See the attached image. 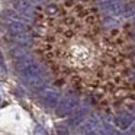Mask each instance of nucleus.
Instances as JSON below:
<instances>
[{
  "label": "nucleus",
  "instance_id": "obj_1",
  "mask_svg": "<svg viewBox=\"0 0 135 135\" xmlns=\"http://www.w3.org/2000/svg\"><path fill=\"white\" fill-rule=\"evenodd\" d=\"M44 67H42V64H39V62H36L35 60H33L32 62H31L28 67H25L22 71H19V76H21V79L23 80L26 84H29L31 87L33 89H39L42 87V84H44Z\"/></svg>",
  "mask_w": 135,
  "mask_h": 135
},
{
  "label": "nucleus",
  "instance_id": "obj_2",
  "mask_svg": "<svg viewBox=\"0 0 135 135\" xmlns=\"http://www.w3.org/2000/svg\"><path fill=\"white\" fill-rule=\"evenodd\" d=\"M77 103H79L77 96L73 91H70V93L60 102V105H57V115H58V116H67V115H70L71 112L77 108Z\"/></svg>",
  "mask_w": 135,
  "mask_h": 135
},
{
  "label": "nucleus",
  "instance_id": "obj_3",
  "mask_svg": "<svg viewBox=\"0 0 135 135\" xmlns=\"http://www.w3.org/2000/svg\"><path fill=\"white\" fill-rule=\"evenodd\" d=\"M41 100L47 108H54V106L58 105V100H60V93L58 90L55 89H51L47 87L41 91Z\"/></svg>",
  "mask_w": 135,
  "mask_h": 135
},
{
  "label": "nucleus",
  "instance_id": "obj_4",
  "mask_svg": "<svg viewBox=\"0 0 135 135\" xmlns=\"http://www.w3.org/2000/svg\"><path fill=\"white\" fill-rule=\"evenodd\" d=\"M125 4H122L118 0H109L106 3L100 4V10H103V13L109 16H116V15H120V13L125 12Z\"/></svg>",
  "mask_w": 135,
  "mask_h": 135
},
{
  "label": "nucleus",
  "instance_id": "obj_5",
  "mask_svg": "<svg viewBox=\"0 0 135 135\" xmlns=\"http://www.w3.org/2000/svg\"><path fill=\"white\" fill-rule=\"evenodd\" d=\"M100 125L96 116H91L86 119L84 122L80 125V132L81 134H100Z\"/></svg>",
  "mask_w": 135,
  "mask_h": 135
},
{
  "label": "nucleus",
  "instance_id": "obj_6",
  "mask_svg": "<svg viewBox=\"0 0 135 135\" xmlns=\"http://www.w3.org/2000/svg\"><path fill=\"white\" fill-rule=\"evenodd\" d=\"M132 115L126 113V112H120V113H118L116 116H115V123H116V126H119L120 129H128L129 126L132 125Z\"/></svg>",
  "mask_w": 135,
  "mask_h": 135
},
{
  "label": "nucleus",
  "instance_id": "obj_7",
  "mask_svg": "<svg viewBox=\"0 0 135 135\" xmlns=\"http://www.w3.org/2000/svg\"><path fill=\"white\" fill-rule=\"evenodd\" d=\"M7 29L12 35L22 33V32H26V25H25V22H21V21H10L7 23Z\"/></svg>",
  "mask_w": 135,
  "mask_h": 135
},
{
  "label": "nucleus",
  "instance_id": "obj_8",
  "mask_svg": "<svg viewBox=\"0 0 135 135\" xmlns=\"http://www.w3.org/2000/svg\"><path fill=\"white\" fill-rule=\"evenodd\" d=\"M87 108H86V105H81V108L79 109V110L74 113V116L70 119V123L71 125H79V123H81L83 120L86 119V116H87Z\"/></svg>",
  "mask_w": 135,
  "mask_h": 135
},
{
  "label": "nucleus",
  "instance_id": "obj_9",
  "mask_svg": "<svg viewBox=\"0 0 135 135\" xmlns=\"http://www.w3.org/2000/svg\"><path fill=\"white\" fill-rule=\"evenodd\" d=\"M32 61H33V58L29 55V54L21 57V58H16V61H15V68H16V71H18V73H19V71H22L25 67H28V65H29Z\"/></svg>",
  "mask_w": 135,
  "mask_h": 135
},
{
  "label": "nucleus",
  "instance_id": "obj_10",
  "mask_svg": "<svg viewBox=\"0 0 135 135\" xmlns=\"http://www.w3.org/2000/svg\"><path fill=\"white\" fill-rule=\"evenodd\" d=\"M13 39H15L16 42H19V44H22V45H28V44H31V36L28 35L26 32L15 33V35H13Z\"/></svg>",
  "mask_w": 135,
  "mask_h": 135
},
{
  "label": "nucleus",
  "instance_id": "obj_11",
  "mask_svg": "<svg viewBox=\"0 0 135 135\" xmlns=\"http://www.w3.org/2000/svg\"><path fill=\"white\" fill-rule=\"evenodd\" d=\"M28 54V51L25 50L23 47H16L15 50L12 51V55H13V58H21V57H23V55H26Z\"/></svg>",
  "mask_w": 135,
  "mask_h": 135
},
{
  "label": "nucleus",
  "instance_id": "obj_12",
  "mask_svg": "<svg viewBox=\"0 0 135 135\" xmlns=\"http://www.w3.org/2000/svg\"><path fill=\"white\" fill-rule=\"evenodd\" d=\"M0 67H2V71H4L6 73V64H4V60H3V55H2V52H0Z\"/></svg>",
  "mask_w": 135,
  "mask_h": 135
},
{
  "label": "nucleus",
  "instance_id": "obj_13",
  "mask_svg": "<svg viewBox=\"0 0 135 135\" xmlns=\"http://www.w3.org/2000/svg\"><path fill=\"white\" fill-rule=\"evenodd\" d=\"M106 23H108V26H110V25H112V26H116L118 22L116 21H110V19H109V21H106Z\"/></svg>",
  "mask_w": 135,
  "mask_h": 135
},
{
  "label": "nucleus",
  "instance_id": "obj_14",
  "mask_svg": "<svg viewBox=\"0 0 135 135\" xmlns=\"http://www.w3.org/2000/svg\"><path fill=\"white\" fill-rule=\"evenodd\" d=\"M48 12H50V13H55L57 12V7L55 6H50V7H48Z\"/></svg>",
  "mask_w": 135,
  "mask_h": 135
},
{
  "label": "nucleus",
  "instance_id": "obj_15",
  "mask_svg": "<svg viewBox=\"0 0 135 135\" xmlns=\"http://www.w3.org/2000/svg\"><path fill=\"white\" fill-rule=\"evenodd\" d=\"M38 128L39 129H35V134H41V132H42V134H45V131H44V129H41V126H38Z\"/></svg>",
  "mask_w": 135,
  "mask_h": 135
},
{
  "label": "nucleus",
  "instance_id": "obj_16",
  "mask_svg": "<svg viewBox=\"0 0 135 135\" xmlns=\"http://www.w3.org/2000/svg\"><path fill=\"white\" fill-rule=\"evenodd\" d=\"M131 115H132V118H135V106L131 108Z\"/></svg>",
  "mask_w": 135,
  "mask_h": 135
},
{
  "label": "nucleus",
  "instance_id": "obj_17",
  "mask_svg": "<svg viewBox=\"0 0 135 135\" xmlns=\"http://www.w3.org/2000/svg\"><path fill=\"white\" fill-rule=\"evenodd\" d=\"M2 103H3V99H2V97H0V106H3V105H2Z\"/></svg>",
  "mask_w": 135,
  "mask_h": 135
}]
</instances>
